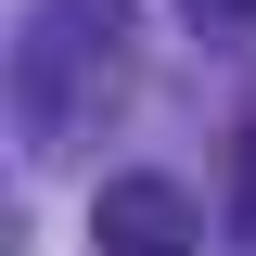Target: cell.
Listing matches in <instances>:
<instances>
[{
    "instance_id": "cell-1",
    "label": "cell",
    "mask_w": 256,
    "mask_h": 256,
    "mask_svg": "<svg viewBox=\"0 0 256 256\" xmlns=\"http://www.w3.org/2000/svg\"><path fill=\"white\" fill-rule=\"evenodd\" d=\"M205 218H192V192L154 180V166H128V180L90 192V256H192Z\"/></svg>"
}]
</instances>
